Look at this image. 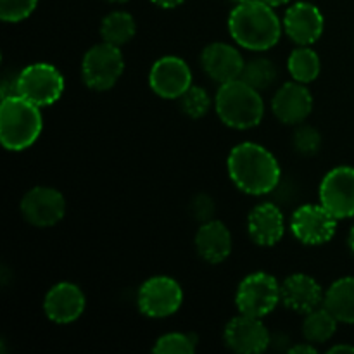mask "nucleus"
<instances>
[{
  "mask_svg": "<svg viewBox=\"0 0 354 354\" xmlns=\"http://www.w3.org/2000/svg\"><path fill=\"white\" fill-rule=\"evenodd\" d=\"M227 168L235 187L249 196L273 192L282 175L275 156L254 142L235 145L228 156Z\"/></svg>",
  "mask_w": 354,
  "mask_h": 354,
  "instance_id": "nucleus-1",
  "label": "nucleus"
},
{
  "mask_svg": "<svg viewBox=\"0 0 354 354\" xmlns=\"http://www.w3.org/2000/svg\"><path fill=\"white\" fill-rule=\"evenodd\" d=\"M279 16L263 0H248L235 6L228 17V31L241 47L248 50H268L282 35Z\"/></svg>",
  "mask_w": 354,
  "mask_h": 354,
  "instance_id": "nucleus-2",
  "label": "nucleus"
},
{
  "mask_svg": "<svg viewBox=\"0 0 354 354\" xmlns=\"http://www.w3.org/2000/svg\"><path fill=\"white\" fill-rule=\"evenodd\" d=\"M44 120L40 107L17 93H10L0 104V142L7 151L19 152L31 147L40 137Z\"/></svg>",
  "mask_w": 354,
  "mask_h": 354,
  "instance_id": "nucleus-3",
  "label": "nucleus"
},
{
  "mask_svg": "<svg viewBox=\"0 0 354 354\" xmlns=\"http://www.w3.org/2000/svg\"><path fill=\"white\" fill-rule=\"evenodd\" d=\"M214 106L220 120L237 130L258 127L265 116V104L259 92L241 78L220 86Z\"/></svg>",
  "mask_w": 354,
  "mask_h": 354,
  "instance_id": "nucleus-4",
  "label": "nucleus"
},
{
  "mask_svg": "<svg viewBox=\"0 0 354 354\" xmlns=\"http://www.w3.org/2000/svg\"><path fill=\"white\" fill-rule=\"evenodd\" d=\"M64 92V78L47 62H35L21 69L14 78V93L24 97L35 106L45 107L57 102Z\"/></svg>",
  "mask_w": 354,
  "mask_h": 354,
  "instance_id": "nucleus-5",
  "label": "nucleus"
},
{
  "mask_svg": "<svg viewBox=\"0 0 354 354\" xmlns=\"http://www.w3.org/2000/svg\"><path fill=\"white\" fill-rule=\"evenodd\" d=\"M124 71V59L120 47L102 41L93 45L82 61L83 82L95 92H106L113 88Z\"/></svg>",
  "mask_w": 354,
  "mask_h": 354,
  "instance_id": "nucleus-6",
  "label": "nucleus"
},
{
  "mask_svg": "<svg viewBox=\"0 0 354 354\" xmlns=\"http://www.w3.org/2000/svg\"><path fill=\"white\" fill-rule=\"evenodd\" d=\"M280 301H282L280 283L277 282L275 277L265 272H256L245 277L235 294L239 313L256 318H263L272 313Z\"/></svg>",
  "mask_w": 354,
  "mask_h": 354,
  "instance_id": "nucleus-7",
  "label": "nucleus"
},
{
  "mask_svg": "<svg viewBox=\"0 0 354 354\" xmlns=\"http://www.w3.org/2000/svg\"><path fill=\"white\" fill-rule=\"evenodd\" d=\"M138 310L149 318H166L175 315L183 303V290L169 277H152L138 290Z\"/></svg>",
  "mask_w": 354,
  "mask_h": 354,
  "instance_id": "nucleus-8",
  "label": "nucleus"
},
{
  "mask_svg": "<svg viewBox=\"0 0 354 354\" xmlns=\"http://www.w3.org/2000/svg\"><path fill=\"white\" fill-rule=\"evenodd\" d=\"M337 218L317 204H304L297 207L290 220L294 237L306 245H322L335 235Z\"/></svg>",
  "mask_w": 354,
  "mask_h": 354,
  "instance_id": "nucleus-9",
  "label": "nucleus"
},
{
  "mask_svg": "<svg viewBox=\"0 0 354 354\" xmlns=\"http://www.w3.org/2000/svg\"><path fill=\"white\" fill-rule=\"evenodd\" d=\"M320 203L337 220L354 216V168L337 166L324 176Z\"/></svg>",
  "mask_w": 354,
  "mask_h": 354,
  "instance_id": "nucleus-10",
  "label": "nucleus"
},
{
  "mask_svg": "<svg viewBox=\"0 0 354 354\" xmlns=\"http://www.w3.org/2000/svg\"><path fill=\"white\" fill-rule=\"evenodd\" d=\"M149 85L162 99H180L192 86V73L183 59L166 55L152 66Z\"/></svg>",
  "mask_w": 354,
  "mask_h": 354,
  "instance_id": "nucleus-11",
  "label": "nucleus"
},
{
  "mask_svg": "<svg viewBox=\"0 0 354 354\" xmlns=\"http://www.w3.org/2000/svg\"><path fill=\"white\" fill-rule=\"evenodd\" d=\"M21 213L24 220L35 227H54L64 218V196L52 187H35L24 194Z\"/></svg>",
  "mask_w": 354,
  "mask_h": 354,
  "instance_id": "nucleus-12",
  "label": "nucleus"
},
{
  "mask_svg": "<svg viewBox=\"0 0 354 354\" xmlns=\"http://www.w3.org/2000/svg\"><path fill=\"white\" fill-rule=\"evenodd\" d=\"M270 332L261 318L239 315L225 327V344L235 353L256 354L266 351L270 346Z\"/></svg>",
  "mask_w": 354,
  "mask_h": 354,
  "instance_id": "nucleus-13",
  "label": "nucleus"
},
{
  "mask_svg": "<svg viewBox=\"0 0 354 354\" xmlns=\"http://www.w3.org/2000/svg\"><path fill=\"white\" fill-rule=\"evenodd\" d=\"M283 30L297 45H311L324 33V14L310 2H297L286 10Z\"/></svg>",
  "mask_w": 354,
  "mask_h": 354,
  "instance_id": "nucleus-14",
  "label": "nucleus"
},
{
  "mask_svg": "<svg viewBox=\"0 0 354 354\" xmlns=\"http://www.w3.org/2000/svg\"><path fill=\"white\" fill-rule=\"evenodd\" d=\"M201 64L211 80L223 85L241 78L245 62L237 48L223 41H216L204 48L201 54Z\"/></svg>",
  "mask_w": 354,
  "mask_h": 354,
  "instance_id": "nucleus-15",
  "label": "nucleus"
},
{
  "mask_svg": "<svg viewBox=\"0 0 354 354\" xmlns=\"http://www.w3.org/2000/svg\"><path fill=\"white\" fill-rule=\"evenodd\" d=\"M85 294L78 286L61 282L52 287L44 299V311L54 324H71L85 311Z\"/></svg>",
  "mask_w": 354,
  "mask_h": 354,
  "instance_id": "nucleus-16",
  "label": "nucleus"
},
{
  "mask_svg": "<svg viewBox=\"0 0 354 354\" xmlns=\"http://www.w3.org/2000/svg\"><path fill=\"white\" fill-rule=\"evenodd\" d=\"M313 109V97L304 83H286L277 90L272 100V111L286 124H301Z\"/></svg>",
  "mask_w": 354,
  "mask_h": 354,
  "instance_id": "nucleus-17",
  "label": "nucleus"
},
{
  "mask_svg": "<svg viewBox=\"0 0 354 354\" xmlns=\"http://www.w3.org/2000/svg\"><path fill=\"white\" fill-rule=\"evenodd\" d=\"M282 303L296 313H310L324 304V290L313 277L306 273H294L280 286Z\"/></svg>",
  "mask_w": 354,
  "mask_h": 354,
  "instance_id": "nucleus-18",
  "label": "nucleus"
},
{
  "mask_svg": "<svg viewBox=\"0 0 354 354\" xmlns=\"http://www.w3.org/2000/svg\"><path fill=\"white\" fill-rule=\"evenodd\" d=\"M248 232L252 242L261 248L279 244L286 232V220L280 207L272 203L258 204L248 216Z\"/></svg>",
  "mask_w": 354,
  "mask_h": 354,
  "instance_id": "nucleus-19",
  "label": "nucleus"
},
{
  "mask_svg": "<svg viewBox=\"0 0 354 354\" xmlns=\"http://www.w3.org/2000/svg\"><path fill=\"white\" fill-rule=\"evenodd\" d=\"M196 249L206 263H223L232 252V235L227 225L218 220L201 223L196 234Z\"/></svg>",
  "mask_w": 354,
  "mask_h": 354,
  "instance_id": "nucleus-20",
  "label": "nucleus"
},
{
  "mask_svg": "<svg viewBox=\"0 0 354 354\" xmlns=\"http://www.w3.org/2000/svg\"><path fill=\"white\" fill-rule=\"evenodd\" d=\"M324 306L342 324H354V277L335 280L325 292Z\"/></svg>",
  "mask_w": 354,
  "mask_h": 354,
  "instance_id": "nucleus-21",
  "label": "nucleus"
},
{
  "mask_svg": "<svg viewBox=\"0 0 354 354\" xmlns=\"http://www.w3.org/2000/svg\"><path fill=\"white\" fill-rule=\"evenodd\" d=\"M135 31H137V24H135L133 16L124 10H114L107 14L100 24L102 40L116 47L128 44L135 37Z\"/></svg>",
  "mask_w": 354,
  "mask_h": 354,
  "instance_id": "nucleus-22",
  "label": "nucleus"
},
{
  "mask_svg": "<svg viewBox=\"0 0 354 354\" xmlns=\"http://www.w3.org/2000/svg\"><path fill=\"white\" fill-rule=\"evenodd\" d=\"M337 324L339 320L327 308H317V310L306 313V318L303 322V335L311 344H322L335 334Z\"/></svg>",
  "mask_w": 354,
  "mask_h": 354,
  "instance_id": "nucleus-23",
  "label": "nucleus"
},
{
  "mask_svg": "<svg viewBox=\"0 0 354 354\" xmlns=\"http://www.w3.org/2000/svg\"><path fill=\"white\" fill-rule=\"evenodd\" d=\"M320 57L313 48L308 45H301L299 48L290 52L289 61H287V69H289L290 76L294 82L299 83H311L318 78L320 75Z\"/></svg>",
  "mask_w": 354,
  "mask_h": 354,
  "instance_id": "nucleus-24",
  "label": "nucleus"
},
{
  "mask_svg": "<svg viewBox=\"0 0 354 354\" xmlns=\"http://www.w3.org/2000/svg\"><path fill=\"white\" fill-rule=\"evenodd\" d=\"M241 80L251 85L252 88L258 90V92H261V90L270 88L273 85V82L277 80V68L266 57L252 59V61L245 62Z\"/></svg>",
  "mask_w": 354,
  "mask_h": 354,
  "instance_id": "nucleus-25",
  "label": "nucleus"
},
{
  "mask_svg": "<svg viewBox=\"0 0 354 354\" xmlns=\"http://www.w3.org/2000/svg\"><path fill=\"white\" fill-rule=\"evenodd\" d=\"M196 351V339L182 332H171L158 339L152 353L156 354H192Z\"/></svg>",
  "mask_w": 354,
  "mask_h": 354,
  "instance_id": "nucleus-26",
  "label": "nucleus"
},
{
  "mask_svg": "<svg viewBox=\"0 0 354 354\" xmlns=\"http://www.w3.org/2000/svg\"><path fill=\"white\" fill-rule=\"evenodd\" d=\"M180 107L183 113L192 120H199L209 111L211 99L203 86L192 85L182 97H180Z\"/></svg>",
  "mask_w": 354,
  "mask_h": 354,
  "instance_id": "nucleus-27",
  "label": "nucleus"
},
{
  "mask_svg": "<svg viewBox=\"0 0 354 354\" xmlns=\"http://www.w3.org/2000/svg\"><path fill=\"white\" fill-rule=\"evenodd\" d=\"M294 151L301 156H315L322 147V135L310 124H301L292 137Z\"/></svg>",
  "mask_w": 354,
  "mask_h": 354,
  "instance_id": "nucleus-28",
  "label": "nucleus"
},
{
  "mask_svg": "<svg viewBox=\"0 0 354 354\" xmlns=\"http://www.w3.org/2000/svg\"><path fill=\"white\" fill-rule=\"evenodd\" d=\"M38 0H0V19L6 23H19L33 14Z\"/></svg>",
  "mask_w": 354,
  "mask_h": 354,
  "instance_id": "nucleus-29",
  "label": "nucleus"
},
{
  "mask_svg": "<svg viewBox=\"0 0 354 354\" xmlns=\"http://www.w3.org/2000/svg\"><path fill=\"white\" fill-rule=\"evenodd\" d=\"M189 209L194 220L201 221V223H206V221L213 220L214 216V203L206 194H199V196L194 197Z\"/></svg>",
  "mask_w": 354,
  "mask_h": 354,
  "instance_id": "nucleus-30",
  "label": "nucleus"
},
{
  "mask_svg": "<svg viewBox=\"0 0 354 354\" xmlns=\"http://www.w3.org/2000/svg\"><path fill=\"white\" fill-rule=\"evenodd\" d=\"M151 2L158 7H162V9H175V7L182 6L185 0H151Z\"/></svg>",
  "mask_w": 354,
  "mask_h": 354,
  "instance_id": "nucleus-31",
  "label": "nucleus"
},
{
  "mask_svg": "<svg viewBox=\"0 0 354 354\" xmlns=\"http://www.w3.org/2000/svg\"><path fill=\"white\" fill-rule=\"evenodd\" d=\"M289 353H292V354H306V353L313 354V353H317V349H315L313 346H310V344H297V346H294V348H290Z\"/></svg>",
  "mask_w": 354,
  "mask_h": 354,
  "instance_id": "nucleus-32",
  "label": "nucleus"
},
{
  "mask_svg": "<svg viewBox=\"0 0 354 354\" xmlns=\"http://www.w3.org/2000/svg\"><path fill=\"white\" fill-rule=\"evenodd\" d=\"M328 353H330V354H335V353H354V348H353V346H348V344H337V346H332V348L328 349Z\"/></svg>",
  "mask_w": 354,
  "mask_h": 354,
  "instance_id": "nucleus-33",
  "label": "nucleus"
},
{
  "mask_svg": "<svg viewBox=\"0 0 354 354\" xmlns=\"http://www.w3.org/2000/svg\"><path fill=\"white\" fill-rule=\"evenodd\" d=\"M265 3H268V6L272 7H279V6H286V3H289L290 0H263Z\"/></svg>",
  "mask_w": 354,
  "mask_h": 354,
  "instance_id": "nucleus-34",
  "label": "nucleus"
},
{
  "mask_svg": "<svg viewBox=\"0 0 354 354\" xmlns=\"http://www.w3.org/2000/svg\"><path fill=\"white\" fill-rule=\"evenodd\" d=\"M348 244H349V249H351V252H353V254H354V227L351 228V232H349Z\"/></svg>",
  "mask_w": 354,
  "mask_h": 354,
  "instance_id": "nucleus-35",
  "label": "nucleus"
},
{
  "mask_svg": "<svg viewBox=\"0 0 354 354\" xmlns=\"http://www.w3.org/2000/svg\"><path fill=\"white\" fill-rule=\"evenodd\" d=\"M107 2H113V3H124V2H128V0H107Z\"/></svg>",
  "mask_w": 354,
  "mask_h": 354,
  "instance_id": "nucleus-36",
  "label": "nucleus"
},
{
  "mask_svg": "<svg viewBox=\"0 0 354 354\" xmlns=\"http://www.w3.org/2000/svg\"><path fill=\"white\" fill-rule=\"evenodd\" d=\"M232 2H235V3H242V2H248V0H232Z\"/></svg>",
  "mask_w": 354,
  "mask_h": 354,
  "instance_id": "nucleus-37",
  "label": "nucleus"
}]
</instances>
